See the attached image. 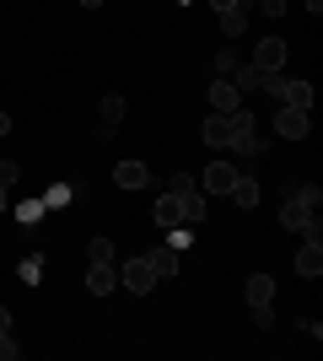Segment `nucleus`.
Here are the masks:
<instances>
[{"label": "nucleus", "mask_w": 323, "mask_h": 361, "mask_svg": "<svg viewBox=\"0 0 323 361\" xmlns=\"http://www.w3.org/2000/svg\"><path fill=\"white\" fill-rule=\"evenodd\" d=\"M184 221V205H178V195H162L156 200V226H178Z\"/></svg>", "instance_id": "2eb2a0df"}, {"label": "nucleus", "mask_w": 323, "mask_h": 361, "mask_svg": "<svg viewBox=\"0 0 323 361\" xmlns=\"http://www.w3.org/2000/svg\"><path fill=\"white\" fill-rule=\"evenodd\" d=\"M237 173H243V167H232V162H210V167H205V173H200L194 183H200L205 195H227L232 183H237Z\"/></svg>", "instance_id": "423d86ee"}, {"label": "nucleus", "mask_w": 323, "mask_h": 361, "mask_svg": "<svg viewBox=\"0 0 323 361\" xmlns=\"http://www.w3.org/2000/svg\"><path fill=\"white\" fill-rule=\"evenodd\" d=\"M113 183H119V189H146V183H151V167L146 162H119L113 167Z\"/></svg>", "instance_id": "9b49d317"}, {"label": "nucleus", "mask_w": 323, "mask_h": 361, "mask_svg": "<svg viewBox=\"0 0 323 361\" xmlns=\"http://www.w3.org/2000/svg\"><path fill=\"white\" fill-rule=\"evenodd\" d=\"M113 286H119V270H113V259H92V270H87V291H92V297H108Z\"/></svg>", "instance_id": "6e6552de"}, {"label": "nucleus", "mask_w": 323, "mask_h": 361, "mask_svg": "<svg viewBox=\"0 0 323 361\" xmlns=\"http://www.w3.org/2000/svg\"><path fill=\"white\" fill-rule=\"evenodd\" d=\"M167 195H178V205H184V221H189V226H194V221L205 216V189H200L194 178H189V173H178V178L167 183Z\"/></svg>", "instance_id": "f03ea898"}, {"label": "nucleus", "mask_w": 323, "mask_h": 361, "mask_svg": "<svg viewBox=\"0 0 323 361\" xmlns=\"http://www.w3.org/2000/svg\"><path fill=\"white\" fill-rule=\"evenodd\" d=\"M259 6H264L270 16H280V11H286V0H259Z\"/></svg>", "instance_id": "393cba45"}, {"label": "nucleus", "mask_w": 323, "mask_h": 361, "mask_svg": "<svg viewBox=\"0 0 323 361\" xmlns=\"http://www.w3.org/2000/svg\"><path fill=\"white\" fill-rule=\"evenodd\" d=\"M237 49H215V75H237Z\"/></svg>", "instance_id": "412c9836"}, {"label": "nucleus", "mask_w": 323, "mask_h": 361, "mask_svg": "<svg viewBox=\"0 0 323 361\" xmlns=\"http://www.w3.org/2000/svg\"><path fill=\"white\" fill-rule=\"evenodd\" d=\"M296 275H308V281H318V275H323V243H302V254H296Z\"/></svg>", "instance_id": "f8f14e48"}, {"label": "nucleus", "mask_w": 323, "mask_h": 361, "mask_svg": "<svg viewBox=\"0 0 323 361\" xmlns=\"http://www.w3.org/2000/svg\"><path fill=\"white\" fill-rule=\"evenodd\" d=\"M248 302H253V307H270V302H275V281H270V275H248Z\"/></svg>", "instance_id": "ddd939ff"}, {"label": "nucleus", "mask_w": 323, "mask_h": 361, "mask_svg": "<svg viewBox=\"0 0 323 361\" xmlns=\"http://www.w3.org/2000/svg\"><path fill=\"white\" fill-rule=\"evenodd\" d=\"M280 221L291 226V232H302L308 243H323V221H318V189H312V183L291 189V200L280 205Z\"/></svg>", "instance_id": "f257e3e1"}, {"label": "nucleus", "mask_w": 323, "mask_h": 361, "mask_svg": "<svg viewBox=\"0 0 323 361\" xmlns=\"http://www.w3.org/2000/svg\"><path fill=\"white\" fill-rule=\"evenodd\" d=\"M22 281H27V286L44 281V254H27V259H22Z\"/></svg>", "instance_id": "aec40b11"}, {"label": "nucleus", "mask_w": 323, "mask_h": 361, "mask_svg": "<svg viewBox=\"0 0 323 361\" xmlns=\"http://www.w3.org/2000/svg\"><path fill=\"white\" fill-rule=\"evenodd\" d=\"M227 200L237 205V211H253V205H259V178H248V173H237V183L227 189Z\"/></svg>", "instance_id": "1a4fd4ad"}, {"label": "nucleus", "mask_w": 323, "mask_h": 361, "mask_svg": "<svg viewBox=\"0 0 323 361\" xmlns=\"http://www.w3.org/2000/svg\"><path fill=\"white\" fill-rule=\"evenodd\" d=\"M0 135H11V114L6 108H0Z\"/></svg>", "instance_id": "a878e982"}, {"label": "nucleus", "mask_w": 323, "mask_h": 361, "mask_svg": "<svg viewBox=\"0 0 323 361\" xmlns=\"http://www.w3.org/2000/svg\"><path fill=\"white\" fill-rule=\"evenodd\" d=\"M151 270H156V281H167V275H178V248H151Z\"/></svg>", "instance_id": "4468645a"}, {"label": "nucleus", "mask_w": 323, "mask_h": 361, "mask_svg": "<svg viewBox=\"0 0 323 361\" xmlns=\"http://www.w3.org/2000/svg\"><path fill=\"white\" fill-rule=\"evenodd\" d=\"M248 65L264 71V75H270V71H286V38H264V44L253 49V60H248Z\"/></svg>", "instance_id": "0eeeda50"}, {"label": "nucleus", "mask_w": 323, "mask_h": 361, "mask_svg": "<svg viewBox=\"0 0 323 361\" xmlns=\"http://www.w3.org/2000/svg\"><path fill=\"white\" fill-rule=\"evenodd\" d=\"M38 200H44V211H60V205H70V200H76V189H70V183H49Z\"/></svg>", "instance_id": "dca6fc26"}, {"label": "nucleus", "mask_w": 323, "mask_h": 361, "mask_svg": "<svg viewBox=\"0 0 323 361\" xmlns=\"http://www.w3.org/2000/svg\"><path fill=\"white\" fill-rule=\"evenodd\" d=\"M0 361H16V345H11V329H0Z\"/></svg>", "instance_id": "b1692460"}, {"label": "nucleus", "mask_w": 323, "mask_h": 361, "mask_svg": "<svg viewBox=\"0 0 323 361\" xmlns=\"http://www.w3.org/2000/svg\"><path fill=\"white\" fill-rule=\"evenodd\" d=\"M92 259H113V238H92Z\"/></svg>", "instance_id": "4be33fe9"}, {"label": "nucleus", "mask_w": 323, "mask_h": 361, "mask_svg": "<svg viewBox=\"0 0 323 361\" xmlns=\"http://www.w3.org/2000/svg\"><path fill=\"white\" fill-rule=\"evenodd\" d=\"M11 183H16V162H0V189L11 195Z\"/></svg>", "instance_id": "5701e85b"}, {"label": "nucleus", "mask_w": 323, "mask_h": 361, "mask_svg": "<svg viewBox=\"0 0 323 361\" xmlns=\"http://www.w3.org/2000/svg\"><path fill=\"white\" fill-rule=\"evenodd\" d=\"M6 205H11V195H6V189H0V216H6Z\"/></svg>", "instance_id": "c85d7f7f"}, {"label": "nucleus", "mask_w": 323, "mask_h": 361, "mask_svg": "<svg viewBox=\"0 0 323 361\" xmlns=\"http://www.w3.org/2000/svg\"><path fill=\"white\" fill-rule=\"evenodd\" d=\"M0 329H11V313H6V307H0Z\"/></svg>", "instance_id": "cd10ccee"}, {"label": "nucleus", "mask_w": 323, "mask_h": 361, "mask_svg": "<svg viewBox=\"0 0 323 361\" xmlns=\"http://www.w3.org/2000/svg\"><path fill=\"white\" fill-rule=\"evenodd\" d=\"M210 6H215V11H232V6H237V0H210Z\"/></svg>", "instance_id": "bb28decb"}, {"label": "nucleus", "mask_w": 323, "mask_h": 361, "mask_svg": "<svg viewBox=\"0 0 323 361\" xmlns=\"http://www.w3.org/2000/svg\"><path fill=\"white\" fill-rule=\"evenodd\" d=\"M119 119H124V97H119V92H108L103 103H97V140L119 135Z\"/></svg>", "instance_id": "39448f33"}, {"label": "nucleus", "mask_w": 323, "mask_h": 361, "mask_svg": "<svg viewBox=\"0 0 323 361\" xmlns=\"http://www.w3.org/2000/svg\"><path fill=\"white\" fill-rule=\"evenodd\" d=\"M221 27H227V38H237V32L248 27V0H237L232 11H221Z\"/></svg>", "instance_id": "f3484780"}, {"label": "nucleus", "mask_w": 323, "mask_h": 361, "mask_svg": "<svg viewBox=\"0 0 323 361\" xmlns=\"http://www.w3.org/2000/svg\"><path fill=\"white\" fill-rule=\"evenodd\" d=\"M44 200H22V205H16V221H22V226H38V221H44Z\"/></svg>", "instance_id": "6ab92c4d"}, {"label": "nucleus", "mask_w": 323, "mask_h": 361, "mask_svg": "<svg viewBox=\"0 0 323 361\" xmlns=\"http://www.w3.org/2000/svg\"><path fill=\"white\" fill-rule=\"evenodd\" d=\"M308 124H312V108H291V103H280V114H275V135L302 140V135H308Z\"/></svg>", "instance_id": "20e7f679"}, {"label": "nucleus", "mask_w": 323, "mask_h": 361, "mask_svg": "<svg viewBox=\"0 0 323 361\" xmlns=\"http://www.w3.org/2000/svg\"><path fill=\"white\" fill-rule=\"evenodd\" d=\"M308 11H312V16H318V11H323V0H308Z\"/></svg>", "instance_id": "c756f323"}, {"label": "nucleus", "mask_w": 323, "mask_h": 361, "mask_svg": "<svg viewBox=\"0 0 323 361\" xmlns=\"http://www.w3.org/2000/svg\"><path fill=\"white\" fill-rule=\"evenodd\" d=\"M232 87H237V92H264V71H253V65H237Z\"/></svg>", "instance_id": "a211bd4d"}, {"label": "nucleus", "mask_w": 323, "mask_h": 361, "mask_svg": "<svg viewBox=\"0 0 323 361\" xmlns=\"http://www.w3.org/2000/svg\"><path fill=\"white\" fill-rule=\"evenodd\" d=\"M119 286H124V291H135V297H146V291L156 286V270H151V259H146V254H140V259H129V264L119 270Z\"/></svg>", "instance_id": "7ed1b4c3"}, {"label": "nucleus", "mask_w": 323, "mask_h": 361, "mask_svg": "<svg viewBox=\"0 0 323 361\" xmlns=\"http://www.w3.org/2000/svg\"><path fill=\"white\" fill-rule=\"evenodd\" d=\"M210 108H215V114H232V108H243V92L232 87V75H221V81L210 87Z\"/></svg>", "instance_id": "9d476101"}, {"label": "nucleus", "mask_w": 323, "mask_h": 361, "mask_svg": "<svg viewBox=\"0 0 323 361\" xmlns=\"http://www.w3.org/2000/svg\"><path fill=\"white\" fill-rule=\"evenodd\" d=\"M81 6H92V11H97V6H103V0H81Z\"/></svg>", "instance_id": "7c9ffc66"}]
</instances>
